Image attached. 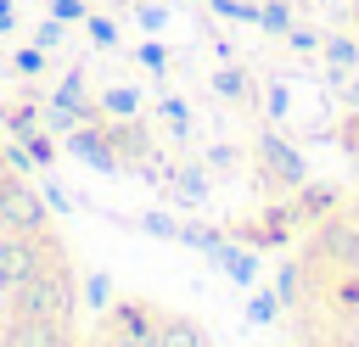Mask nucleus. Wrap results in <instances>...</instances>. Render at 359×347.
I'll return each mask as SVG.
<instances>
[{"instance_id": "obj_1", "label": "nucleus", "mask_w": 359, "mask_h": 347, "mask_svg": "<svg viewBox=\"0 0 359 347\" xmlns=\"http://www.w3.org/2000/svg\"><path fill=\"white\" fill-rule=\"evenodd\" d=\"M348 213H353V218H359V201H353V207H348Z\"/></svg>"}]
</instances>
